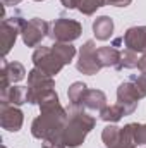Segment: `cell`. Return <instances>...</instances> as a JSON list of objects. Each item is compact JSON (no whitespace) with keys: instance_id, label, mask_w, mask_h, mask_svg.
<instances>
[{"instance_id":"cell-1","label":"cell","mask_w":146,"mask_h":148,"mask_svg":"<svg viewBox=\"0 0 146 148\" xmlns=\"http://www.w3.org/2000/svg\"><path fill=\"white\" fill-rule=\"evenodd\" d=\"M67 114H69V117H67V122H65V127L62 133V140H64L65 147L77 148L84 143L88 133L95 127L96 121L83 107H76V105H69Z\"/></svg>"},{"instance_id":"cell-28","label":"cell","mask_w":146,"mask_h":148,"mask_svg":"<svg viewBox=\"0 0 146 148\" xmlns=\"http://www.w3.org/2000/svg\"><path fill=\"white\" fill-rule=\"evenodd\" d=\"M65 9H76L79 5V0H60Z\"/></svg>"},{"instance_id":"cell-11","label":"cell","mask_w":146,"mask_h":148,"mask_svg":"<svg viewBox=\"0 0 146 148\" xmlns=\"http://www.w3.org/2000/svg\"><path fill=\"white\" fill-rule=\"evenodd\" d=\"M122 41L126 45V48L136 52V53H143L146 52V26H134L129 28L124 36Z\"/></svg>"},{"instance_id":"cell-15","label":"cell","mask_w":146,"mask_h":148,"mask_svg":"<svg viewBox=\"0 0 146 148\" xmlns=\"http://www.w3.org/2000/svg\"><path fill=\"white\" fill-rule=\"evenodd\" d=\"M120 50L113 45L108 47H100L98 48V60L102 64V67H117L119 60H120Z\"/></svg>"},{"instance_id":"cell-31","label":"cell","mask_w":146,"mask_h":148,"mask_svg":"<svg viewBox=\"0 0 146 148\" xmlns=\"http://www.w3.org/2000/svg\"><path fill=\"white\" fill-rule=\"evenodd\" d=\"M2 148H7V147H5V145H2Z\"/></svg>"},{"instance_id":"cell-13","label":"cell","mask_w":146,"mask_h":148,"mask_svg":"<svg viewBox=\"0 0 146 148\" xmlns=\"http://www.w3.org/2000/svg\"><path fill=\"white\" fill-rule=\"evenodd\" d=\"M81 107L86 109V110L102 112L107 107V95L102 90H88V93H86Z\"/></svg>"},{"instance_id":"cell-2","label":"cell","mask_w":146,"mask_h":148,"mask_svg":"<svg viewBox=\"0 0 146 148\" xmlns=\"http://www.w3.org/2000/svg\"><path fill=\"white\" fill-rule=\"evenodd\" d=\"M55 88V81L52 76L45 74L40 69H31L28 73V103H33V105H38L40 98Z\"/></svg>"},{"instance_id":"cell-8","label":"cell","mask_w":146,"mask_h":148,"mask_svg":"<svg viewBox=\"0 0 146 148\" xmlns=\"http://www.w3.org/2000/svg\"><path fill=\"white\" fill-rule=\"evenodd\" d=\"M24 124V114L19 107L9 105V103H0V126L10 133L21 131Z\"/></svg>"},{"instance_id":"cell-10","label":"cell","mask_w":146,"mask_h":148,"mask_svg":"<svg viewBox=\"0 0 146 148\" xmlns=\"http://www.w3.org/2000/svg\"><path fill=\"white\" fill-rule=\"evenodd\" d=\"M138 102H139V97L136 95L131 81H126L117 88V103L122 107L126 115H131L138 109Z\"/></svg>"},{"instance_id":"cell-21","label":"cell","mask_w":146,"mask_h":148,"mask_svg":"<svg viewBox=\"0 0 146 148\" xmlns=\"http://www.w3.org/2000/svg\"><path fill=\"white\" fill-rule=\"evenodd\" d=\"M134 129H136V122H132V124H126L124 127H120L119 148L136 147V143H134Z\"/></svg>"},{"instance_id":"cell-9","label":"cell","mask_w":146,"mask_h":148,"mask_svg":"<svg viewBox=\"0 0 146 148\" xmlns=\"http://www.w3.org/2000/svg\"><path fill=\"white\" fill-rule=\"evenodd\" d=\"M26 77V69L21 62H7L5 59L2 60V69H0V93L9 90V84L19 83Z\"/></svg>"},{"instance_id":"cell-25","label":"cell","mask_w":146,"mask_h":148,"mask_svg":"<svg viewBox=\"0 0 146 148\" xmlns=\"http://www.w3.org/2000/svg\"><path fill=\"white\" fill-rule=\"evenodd\" d=\"M43 148H67L62 138H52V140H41Z\"/></svg>"},{"instance_id":"cell-14","label":"cell","mask_w":146,"mask_h":148,"mask_svg":"<svg viewBox=\"0 0 146 148\" xmlns=\"http://www.w3.org/2000/svg\"><path fill=\"white\" fill-rule=\"evenodd\" d=\"M93 33H95L96 40L107 41L112 36V33H113V21H112V17H108V16L96 17L93 21Z\"/></svg>"},{"instance_id":"cell-18","label":"cell","mask_w":146,"mask_h":148,"mask_svg":"<svg viewBox=\"0 0 146 148\" xmlns=\"http://www.w3.org/2000/svg\"><path fill=\"white\" fill-rule=\"evenodd\" d=\"M102 140L107 148H119V140H120V127L108 124L103 133H102Z\"/></svg>"},{"instance_id":"cell-30","label":"cell","mask_w":146,"mask_h":148,"mask_svg":"<svg viewBox=\"0 0 146 148\" xmlns=\"http://www.w3.org/2000/svg\"><path fill=\"white\" fill-rule=\"evenodd\" d=\"M35 2H45V0H35Z\"/></svg>"},{"instance_id":"cell-27","label":"cell","mask_w":146,"mask_h":148,"mask_svg":"<svg viewBox=\"0 0 146 148\" xmlns=\"http://www.w3.org/2000/svg\"><path fill=\"white\" fill-rule=\"evenodd\" d=\"M132 0H107V5H113V7H127L131 5Z\"/></svg>"},{"instance_id":"cell-12","label":"cell","mask_w":146,"mask_h":148,"mask_svg":"<svg viewBox=\"0 0 146 148\" xmlns=\"http://www.w3.org/2000/svg\"><path fill=\"white\" fill-rule=\"evenodd\" d=\"M0 103H9V105H23L28 103V86H10L9 90L0 93Z\"/></svg>"},{"instance_id":"cell-20","label":"cell","mask_w":146,"mask_h":148,"mask_svg":"<svg viewBox=\"0 0 146 148\" xmlns=\"http://www.w3.org/2000/svg\"><path fill=\"white\" fill-rule=\"evenodd\" d=\"M138 53L136 52H132V50H129V48H126L122 53H120V60H119V64H117V71H122V69H134V67H138Z\"/></svg>"},{"instance_id":"cell-17","label":"cell","mask_w":146,"mask_h":148,"mask_svg":"<svg viewBox=\"0 0 146 148\" xmlns=\"http://www.w3.org/2000/svg\"><path fill=\"white\" fill-rule=\"evenodd\" d=\"M52 50L59 55V59L67 66V64H71L74 60V57H76V47H74L72 43H59V41H55L53 45H52Z\"/></svg>"},{"instance_id":"cell-6","label":"cell","mask_w":146,"mask_h":148,"mask_svg":"<svg viewBox=\"0 0 146 148\" xmlns=\"http://www.w3.org/2000/svg\"><path fill=\"white\" fill-rule=\"evenodd\" d=\"M48 35H50V24L40 17H33L26 21L21 31V38L26 47H38L41 40Z\"/></svg>"},{"instance_id":"cell-26","label":"cell","mask_w":146,"mask_h":148,"mask_svg":"<svg viewBox=\"0 0 146 148\" xmlns=\"http://www.w3.org/2000/svg\"><path fill=\"white\" fill-rule=\"evenodd\" d=\"M138 71L143 74V76H146V52H143V55L138 60Z\"/></svg>"},{"instance_id":"cell-4","label":"cell","mask_w":146,"mask_h":148,"mask_svg":"<svg viewBox=\"0 0 146 148\" xmlns=\"http://www.w3.org/2000/svg\"><path fill=\"white\" fill-rule=\"evenodd\" d=\"M33 64H35V67L40 69V71H43L45 74H48V76H55V74H59L62 71V67L65 66L60 59H59V55L52 50V47H36V50L33 52Z\"/></svg>"},{"instance_id":"cell-3","label":"cell","mask_w":146,"mask_h":148,"mask_svg":"<svg viewBox=\"0 0 146 148\" xmlns=\"http://www.w3.org/2000/svg\"><path fill=\"white\" fill-rule=\"evenodd\" d=\"M81 33H83L81 23H77L74 19H67V17H60L50 24L48 36L59 43H72L74 40L81 36Z\"/></svg>"},{"instance_id":"cell-22","label":"cell","mask_w":146,"mask_h":148,"mask_svg":"<svg viewBox=\"0 0 146 148\" xmlns=\"http://www.w3.org/2000/svg\"><path fill=\"white\" fill-rule=\"evenodd\" d=\"M103 5H107V0H79L77 10L84 16H91Z\"/></svg>"},{"instance_id":"cell-19","label":"cell","mask_w":146,"mask_h":148,"mask_svg":"<svg viewBox=\"0 0 146 148\" xmlns=\"http://www.w3.org/2000/svg\"><path fill=\"white\" fill-rule=\"evenodd\" d=\"M122 115H126V114H124L122 107H120L119 103L107 105L103 110L100 112V119H102V121H105V122H110V124H113V122H119V121L122 119Z\"/></svg>"},{"instance_id":"cell-16","label":"cell","mask_w":146,"mask_h":148,"mask_svg":"<svg viewBox=\"0 0 146 148\" xmlns=\"http://www.w3.org/2000/svg\"><path fill=\"white\" fill-rule=\"evenodd\" d=\"M88 93V86L83 83V81H76L69 86V91H67V97H69V103L76 105V107H81L83 105V100Z\"/></svg>"},{"instance_id":"cell-7","label":"cell","mask_w":146,"mask_h":148,"mask_svg":"<svg viewBox=\"0 0 146 148\" xmlns=\"http://www.w3.org/2000/svg\"><path fill=\"white\" fill-rule=\"evenodd\" d=\"M24 19L21 17H9V19H2V26H0V36H2V57L5 59L7 53L12 50L14 43L17 36L21 35L23 31V26H24Z\"/></svg>"},{"instance_id":"cell-5","label":"cell","mask_w":146,"mask_h":148,"mask_svg":"<svg viewBox=\"0 0 146 148\" xmlns=\"http://www.w3.org/2000/svg\"><path fill=\"white\" fill-rule=\"evenodd\" d=\"M76 67H77L79 73L88 74V76H93V74H96L102 69V64L98 60V48H96V45H95L93 40H88L81 47Z\"/></svg>"},{"instance_id":"cell-32","label":"cell","mask_w":146,"mask_h":148,"mask_svg":"<svg viewBox=\"0 0 146 148\" xmlns=\"http://www.w3.org/2000/svg\"><path fill=\"white\" fill-rule=\"evenodd\" d=\"M131 148H136V147H131Z\"/></svg>"},{"instance_id":"cell-29","label":"cell","mask_w":146,"mask_h":148,"mask_svg":"<svg viewBox=\"0 0 146 148\" xmlns=\"http://www.w3.org/2000/svg\"><path fill=\"white\" fill-rule=\"evenodd\" d=\"M3 2V5H17V3H21L23 0H2Z\"/></svg>"},{"instance_id":"cell-24","label":"cell","mask_w":146,"mask_h":148,"mask_svg":"<svg viewBox=\"0 0 146 148\" xmlns=\"http://www.w3.org/2000/svg\"><path fill=\"white\" fill-rule=\"evenodd\" d=\"M134 143L136 145H146V124H136Z\"/></svg>"},{"instance_id":"cell-23","label":"cell","mask_w":146,"mask_h":148,"mask_svg":"<svg viewBox=\"0 0 146 148\" xmlns=\"http://www.w3.org/2000/svg\"><path fill=\"white\" fill-rule=\"evenodd\" d=\"M131 83H132V86H134V91H136V95L139 97V98H145L146 97V76H138V77H132V79H129Z\"/></svg>"}]
</instances>
